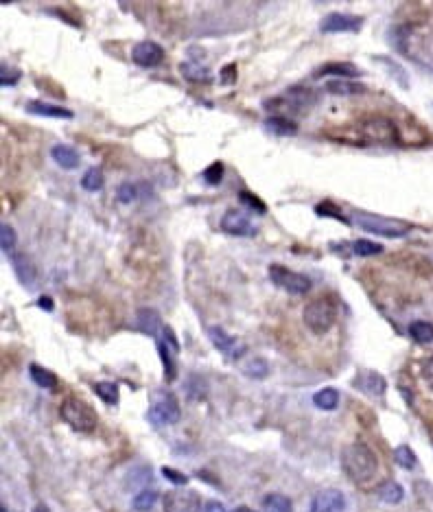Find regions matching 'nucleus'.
<instances>
[{
  "mask_svg": "<svg viewBox=\"0 0 433 512\" xmlns=\"http://www.w3.org/2000/svg\"><path fill=\"white\" fill-rule=\"evenodd\" d=\"M341 466L354 484H365L379 471V460L368 444L354 442L341 451Z\"/></svg>",
  "mask_w": 433,
  "mask_h": 512,
  "instance_id": "obj_1",
  "label": "nucleus"
},
{
  "mask_svg": "<svg viewBox=\"0 0 433 512\" xmlns=\"http://www.w3.org/2000/svg\"><path fill=\"white\" fill-rule=\"evenodd\" d=\"M337 318V305L330 296H322L311 300L302 311V320L309 331H313L315 335H324L330 327L335 324Z\"/></svg>",
  "mask_w": 433,
  "mask_h": 512,
  "instance_id": "obj_2",
  "label": "nucleus"
},
{
  "mask_svg": "<svg viewBox=\"0 0 433 512\" xmlns=\"http://www.w3.org/2000/svg\"><path fill=\"white\" fill-rule=\"evenodd\" d=\"M352 224H357L359 228H363L365 232H372L376 237H385V239H398L405 237L412 226L405 224V221H396V219H387V217H379V215H370V213H352L350 215Z\"/></svg>",
  "mask_w": 433,
  "mask_h": 512,
  "instance_id": "obj_3",
  "label": "nucleus"
},
{
  "mask_svg": "<svg viewBox=\"0 0 433 512\" xmlns=\"http://www.w3.org/2000/svg\"><path fill=\"white\" fill-rule=\"evenodd\" d=\"M60 414L64 418V422L79 431V433H90L96 427V411L86 403V400L77 398V396H68L60 407Z\"/></svg>",
  "mask_w": 433,
  "mask_h": 512,
  "instance_id": "obj_4",
  "label": "nucleus"
},
{
  "mask_svg": "<svg viewBox=\"0 0 433 512\" xmlns=\"http://www.w3.org/2000/svg\"><path fill=\"white\" fill-rule=\"evenodd\" d=\"M182 416L180 411V405H177V400L173 394L169 392H162L158 394V398L153 400L149 411H147V418L151 425L155 427H166V425H173V422H177Z\"/></svg>",
  "mask_w": 433,
  "mask_h": 512,
  "instance_id": "obj_5",
  "label": "nucleus"
},
{
  "mask_svg": "<svg viewBox=\"0 0 433 512\" xmlns=\"http://www.w3.org/2000/svg\"><path fill=\"white\" fill-rule=\"evenodd\" d=\"M270 278L276 287L285 289L287 294L293 296H304L311 292V278H306L304 274H298L287 270L285 265H272L270 267Z\"/></svg>",
  "mask_w": 433,
  "mask_h": 512,
  "instance_id": "obj_6",
  "label": "nucleus"
},
{
  "mask_svg": "<svg viewBox=\"0 0 433 512\" xmlns=\"http://www.w3.org/2000/svg\"><path fill=\"white\" fill-rule=\"evenodd\" d=\"M208 337H210V342H213V346L221 355H226L228 359H241L243 355H246V346H243L235 335H230L226 329L208 327Z\"/></svg>",
  "mask_w": 433,
  "mask_h": 512,
  "instance_id": "obj_7",
  "label": "nucleus"
},
{
  "mask_svg": "<svg viewBox=\"0 0 433 512\" xmlns=\"http://www.w3.org/2000/svg\"><path fill=\"white\" fill-rule=\"evenodd\" d=\"M221 230L232 237H257L259 228L252 224V219L241 210H228L221 217Z\"/></svg>",
  "mask_w": 433,
  "mask_h": 512,
  "instance_id": "obj_8",
  "label": "nucleus"
},
{
  "mask_svg": "<svg viewBox=\"0 0 433 512\" xmlns=\"http://www.w3.org/2000/svg\"><path fill=\"white\" fill-rule=\"evenodd\" d=\"M363 27V20L359 16L348 14H328L319 22L322 33H359Z\"/></svg>",
  "mask_w": 433,
  "mask_h": 512,
  "instance_id": "obj_9",
  "label": "nucleus"
},
{
  "mask_svg": "<svg viewBox=\"0 0 433 512\" xmlns=\"http://www.w3.org/2000/svg\"><path fill=\"white\" fill-rule=\"evenodd\" d=\"M309 512H346V497L335 488H326L313 497Z\"/></svg>",
  "mask_w": 433,
  "mask_h": 512,
  "instance_id": "obj_10",
  "label": "nucleus"
},
{
  "mask_svg": "<svg viewBox=\"0 0 433 512\" xmlns=\"http://www.w3.org/2000/svg\"><path fill=\"white\" fill-rule=\"evenodd\" d=\"M131 60H134L138 66H142V68H153V66L162 64L164 51H162L160 44L144 40V42H138L134 51H131Z\"/></svg>",
  "mask_w": 433,
  "mask_h": 512,
  "instance_id": "obj_11",
  "label": "nucleus"
},
{
  "mask_svg": "<svg viewBox=\"0 0 433 512\" xmlns=\"http://www.w3.org/2000/svg\"><path fill=\"white\" fill-rule=\"evenodd\" d=\"M164 512H199V495L195 491H173L164 497Z\"/></svg>",
  "mask_w": 433,
  "mask_h": 512,
  "instance_id": "obj_12",
  "label": "nucleus"
},
{
  "mask_svg": "<svg viewBox=\"0 0 433 512\" xmlns=\"http://www.w3.org/2000/svg\"><path fill=\"white\" fill-rule=\"evenodd\" d=\"M11 265H14V272H16L22 287L33 289L38 285V270L25 252H16L14 256H11Z\"/></svg>",
  "mask_w": 433,
  "mask_h": 512,
  "instance_id": "obj_13",
  "label": "nucleus"
},
{
  "mask_svg": "<svg viewBox=\"0 0 433 512\" xmlns=\"http://www.w3.org/2000/svg\"><path fill=\"white\" fill-rule=\"evenodd\" d=\"M363 131L376 142H394L396 140V127L390 118H372L363 125Z\"/></svg>",
  "mask_w": 433,
  "mask_h": 512,
  "instance_id": "obj_14",
  "label": "nucleus"
},
{
  "mask_svg": "<svg viewBox=\"0 0 433 512\" xmlns=\"http://www.w3.org/2000/svg\"><path fill=\"white\" fill-rule=\"evenodd\" d=\"M354 385H357L361 392L370 394V396H383L385 394V379L374 370H363L359 372V376L354 379Z\"/></svg>",
  "mask_w": 433,
  "mask_h": 512,
  "instance_id": "obj_15",
  "label": "nucleus"
},
{
  "mask_svg": "<svg viewBox=\"0 0 433 512\" xmlns=\"http://www.w3.org/2000/svg\"><path fill=\"white\" fill-rule=\"evenodd\" d=\"M51 158L57 162L62 169H66V171H73V169H77L79 166V162H81V155H79V151H77L75 147H70V144H55V147L51 149Z\"/></svg>",
  "mask_w": 433,
  "mask_h": 512,
  "instance_id": "obj_16",
  "label": "nucleus"
},
{
  "mask_svg": "<svg viewBox=\"0 0 433 512\" xmlns=\"http://www.w3.org/2000/svg\"><path fill=\"white\" fill-rule=\"evenodd\" d=\"M136 322H138V329L142 333H147V335H151V337L160 335L162 329H164L162 327V320L158 316V311H153V309H140Z\"/></svg>",
  "mask_w": 433,
  "mask_h": 512,
  "instance_id": "obj_17",
  "label": "nucleus"
},
{
  "mask_svg": "<svg viewBox=\"0 0 433 512\" xmlns=\"http://www.w3.org/2000/svg\"><path fill=\"white\" fill-rule=\"evenodd\" d=\"M27 112L38 114V116H49V118H73L75 116L70 110L53 105V103H44V101H31L27 105Z\"/></svg>",
  "mask_w": 433,
  "mask_h": 512,
  "instance_id": "obj_18",
  "label": "nucleus"
},
{
  "mask_svg": "<svg viewBox=\"0 0 433 512\" xmlns=\"http://www.w3.org/2000/svg\"><path fill=\"white\" fill-rule=\"evenodd\" d=\"M265 129L274 133V136H293V133L298 131V125L293 123V120L283 118V116H270L267 120H265Z\"/></svg>",
  "mask_w": 433,
  "mask_h": 512,
  "instance_id": "obj_19",
  "label": "nucleus"
},
{
  "mask_svg": "<svg viewBox=\"0 0 433 512\" xmlns=\"http://www.w3.org/2000/svg\"><path fill=\"white\" fill-rule=\"evenodd\" d=\"M328 75H339V77H346V79H350V77H359L361 71L357 68V66H352V64L335 62V64L322 66V68L315 73V77H328Z\"/></svg>",
  "mask_w": 433,
  "mask_h": 512,
  "instance_id": "obj_20",
  "label": "nucleus"
},
{
  "mask_svg": "<svg viewBox=\"0 0 433 512\" xmlns=\"http://www.w3.org/2000/svg\"><path fill=\"white\" fill-rule=\"evenodd\" d=\"M29 374H31L33 383H36L38 387H44V389H55V387H57V376H55L51 370L42 368V366H38V363H31Z\"/></svg>",
  "mask_w": 433,
  "mask_h": 512,
  "instance_id": "obj_21",
  "label": "nucleus"
},
{
  "mask_svg": "<svg viewBox=\"0 0 433 512\" xmlns=\"http://www.w3.org/2000/svg\"><path fill=\"white\" fill-rule=\"evenodd\" d=\"M313 403H315L317 409L332 411V409H337V405H339V392L335 387H324L313 396Z\"/></svg>",
  "mask_w": 433,
  "mask_h": 512,
  "instance_id": "obj_22",
  "label": "nucleus"
},
{
  "mask_svg": "<svg viewBox=\"0 0 433 512\" xmlns=\"http://www.w3.org/2000/svg\"><path fill=\"white\" fill-rule=\"evenodd\" d=\"M326 90L330 94H339V97H352V94H361L365 92V86L359 81H328Z\"/></svg>",
  "mask_w": 433,
  "mask_h": 512,
  "instance_id": "obj_23",
  "label": "nucleus"
},
{
  "mask_svg": "<svg viewBox=\"0 0 433 512\" xmlns=\"http://www.w3.org/2000/svg\"><path fill=\"white\" fill-rule=\"evenodd\" d=\"M409 335L418 344H431L433 342V324L425 320H416L409 324Z\"/></svg>",
  "mask_w": 433,
  "mask_h": 512,
  "instance_id": "obj_24",
  "label": "nucleus"
},
{
  "mask_svg": "<svg viewBox=\"0 0 433 512\" xmlns=\"http://www.w3.org/2000/svg\"><path fill=\"white\" fill-rule=\"evenodd\" d=\"M379 499L381 502H385V504H401L403 502V497H405V491H403V486L401 484H396V482H385V484H381L379 486Z\"/></svg>",
  "mask_w": 433,
  "mask_h": 512,
  "instance_id": "obj_25",
  "label": "nucleus"
},
{
  "mask_svg": "<svg viewBox=\"0 0 433 512\" xmlns=\"http://www.w3.org/2000/svg\"><path fill=\"white\" fill-rule=\"evenodd\" d=\"M263 510L265 512H291V499L280 495V493H270L263 499Z\"/></svg>",
  "mask_w": 433,
  "mask_h": 512,
  "instance_id": "obj_26",
  "label": "nucleus"
},
{
  "mask_svg": "<svg viewBox=\"0 0 433 512\" xmlns=\"http://www.w3.org/2000/svg\"><path fill=\"white\" fill-rule=\"evenodd\" d=\"M182 75L188 81H208L210 68H206V66H202V64H195V62H186V64H182Z\"/></svg>",
  "mask_w": 433,
  "mask_h": 512,
  "instance_id": "obj_27",
  "label": "nucleus"
},
{
  "mask_svg": "<svg viewBox=\"0 0 433 512\" xmlns=\"http://www.w3.org/2000/svg\"><path fill=\"white\" fill-rule=\"evenodd\" d=\"M158 353L162 357V363H164V376L166 381H173L177 376V368H175V361H173V350L166 346L164 342H158Z\"/></svg>",
  "mask_w": 433,
  "mask_h": 512,
  "instance_id": "obj_28",
  "label": "nucleus"
},
{
  "mask_svg": "<svg viewBox=\"0 0 433 512\" xmlns=\"http://www.w3.org/2000/svg\"><path fill=\"white\" fill-rule=\"evenodd\" d=\"M81 186L86 188V191L90 193H96L103 188V173L96 169V166H92V169H88L81 177Z\"/></svg>",
  "mask_w": 433,
  "mask_h": 512,
  "instance_id": "obj_29",
  "label": "nucleus"
},
{
  "mask_svg": "<svg viewBox=\"0 0 433 512\" xmlns=\"http://www.w3.org/2000/svg\"><path fill=\"white\" fill-rule=\"evenodd\" d=\"M94 392L99 394V398H103L107 405H116L118 403V385L112 381H101L94 385Z\"/></svg>",
  "mask_w": 433,
  "mask_h": 512,
  "instance_id": "obj_30",
  "label": "nucleus"
},
{
  "mask_svg": "<svg viewBox=\"0 0 433 512\" xmlns=\"http://www.w3.org/2000/svg\"><path fill=\"white\" fill-rule=\"evenodd\" d=\"M155 502H158V493L151 491V488H144V491H138V495L134 497V510L138 512H149Z\"/></svg>",
  "mask_w": 433,
  "mask_h": 512,
  "instance_id": "obj_31",
  "label": "nucleus"
},
{
  "mask_svg": "<svg viewBox=\"0 0 433 512\" xmlns=\"http://www.w3.org/2000/svg\"><path fill=\"white\" fill-rule=\"evenodd\" d=\"M376 62H383L385 66H390V68H387V73H390L403 88H409V77H407V73L403 71V66H401V64L394 62L392 57H376Z\"/></svg>",
  "mask_w": 433,
  "mask_h": 512,
  "instance_id": "obj_32",
  "label": "nucleus"
},
{
  "mask_svg": "<svg viewBox=\"0 0 433 512\" xmlns=\"http://www.w3.org/2000/svg\"><path fill=\"white\" fill-rule=\"evenodd\" d=\"M243 372H246L248 376H252V379H265V376L270 374V366L265 359L257 357L246 363V368H243Z\"/></svg>",
  "mask_w": 433,
  "mask_h": 512,
  "instance_id": "obj_33",
  "label": "nucleus"
},
{
  "mask_svg": "<svg viewBox=\"0 0 433 512\" xmlns=\"http://www.w3.org/2000/svg\"><path fill=\"white\" fill-rule=\"evenodd\" d=\"M352 252L357 256H376L383 252V246L381 243H374V241H368V239H359L352 243Z\"/></svg>",
  "mask_w": 433,
  "mask_h": 512,
  "instance_id": "obj_34",
  "label": "nucleus"
},
{
  "mask_svg": "<svg viewBox=\"0 0 433 512\" xmlns=\"http://www.w3.org/2000/svg\"><path fill=\"white\" fill-rule=\"evenodd\" d=\"M151 482V471L149 469H134L127 475V488L129 491H136V488H142Z\"/></svg>",
  "mask_w": 433,
  "mask_h": 512,
  "instance_id": "obj_35",
  "label": "nucleus"
},
{
  "mask_svg": "<svg viewBox=\"0 0 433 512\" xmlns=\"http://www.w3.org/2000/svg\"><path fill=\"white\" fill-rule=\"evenodd\" d=\"M239 202L243 204V208H250V210H254V213H259V215L267 213V206H265V202H261V199L257 195H252L250 191H241L239 193Z\"/></svg>",
  "mask_w": 433,
  "mask_h": 512,
  "instance_id": "obj_36",
  "label": "nucleus"
},
{
  "mask_svg": "<svg viewBox=\"0 0 433 512\" xmlns=\"http://www.w3.org/2000/svg\"><path fill=\"white\" fill-rule=\"evenodd\" d=\"M394 460L398 466H403V469H414L416 466V453L407 447V444H401L396 451H394Z\"/></svg>",
  "mask_w": 433,
  "mask_h": 512,
  "instance_id": "obj_37",
  "label": "nucleus"
},
{
  "mask_svg": "<svg viewBox=\"0 0 433 512\" xmlns=\"http://www.w3.org/2000/svg\"><path fill=\"white\" fill-rule=\"evenodd\" d=\"M16 241H18V235H16L14 228H11L9 224L0 226V248H3V252H9L16 246Z\"/></svg>",
  "mask_w": 433,
  "mask_h": 512,
  "instance_id": "obj_38",
  "label": "nucleus"
},
{
  "mask_svg": "<svg viewBox=\"0 0 433 512\" xmlns=\"http://www.w3.org/2000/svg\"><path fill=\"white\" fill-rule=\"evenodd\" d=\"M204 180L210 186H217L221 180H224V164H221V162H213V164H210L208 169L204 171Z\"/></svg>",
  "mask_w": 433,
  "mask_h": 512,
  "instance_id": "obj_39",
  "label": "nucleus"
},
{
  "mask_svg": "<svg viewBox=\"0 0 433 512\" xmlns=\"http://www.w3.org/2000/svg\"><path fill=\"white\" fill-rule=\"evenodd\" d=\"M136 195H138V191H136V186H134V184H120V186H118V193H116V197H118V202H120V204L134 202Z\"/></svg>",
  "mask_w": 433,
  "mask_h": 512,
  "instance_id": "obj_40",
  "label": "nucleus"
},
{
  "mask_svg": "<svg viewBox=\"0 0 433 512\" xmlns=\"http://www.w3.org/2000/svg\"><path fill=\"white\" fill-rule=\"evenodd\" d=\"M20 81V71H9L7 66L0 68V84L3 86H16Z\"/></svg>",
  "mask_w": 433,
  "mask_h": 512,
  "instance_id": "obj_41",
  "label": "nucleus"
},
{
  "mask_svg": "<svg viewBox=\"0 0 433 512\" xmlns=\"http://www.w3.org/2000/svg\"><path fill=\"white\" fill-rule=\"evenodd\" d=\"M162 475H164L169 482L177 484V486H184V484L188 482V477H186V475H182L180 471H175V469H169V466H164V469H162Z\"/></svg>",
  "mask_w": 433,
  "mask_h": 512,
  "instance_id": "obj_42",
  "label": "nucleus"
},
{
  "mask_svg": "<svg viewBox=\"0 0 433 512\" xmlns=\"http://www.w3.org/2000/svg\"><path fill=\"white\" fill-rule=\"evenodd\" d=\"M160 342H164L166 346H169L173 353L180 350V344H177V337L173 335V331H171L169 327H164V329H162V340H160Z\"/></svg>",
  "mask_w": 433,
  "mask_h": 512,
  "instance_id": "obj_43",
  "label": "nucleus"
},
{
  "mask_svg": "<svg viewBox=\"0 0 433 512\" xmlns=\"http://www.w3.org/2000/svg\"><path fill=\"white\" fill-rule=\"evenodd\" d=\"M423 376H425V381L429 383V387L433 389V357H429V359L425 361V366H423Z\"/></svg>",
  "mask_w": 433,
  "mask_h": 512,
  "instance_id": "obj_44",
  "label": "nucleus"
},
{
  "mask_svg": "<svg viewBox=\"0 0 433 512\" xmlns=\"http://www.w3.org/2000/svg\"><path fill=\"white\" fill-rule=\"evenodd\" d=\"M221 79H224V84H235V79H237V68H235V66H226V68L221 71Z\"/></svg>",
  "mask_w": 433,
  "mask_h": 512,
  "instance_id": "obj_45",
  "label": "nucleus"
},
{
  "mask_svg": "<svg viewBox=\"0 0 433 512\" xmlns=\"http://www.w3.org/2000/svg\"><path fill=\"white\" fill-rule=\"evenodd\" d=\"M202 512H226V508H224V504H219V502H208Z\"/></svg>",
  "mask_w": 433,
  "mask_h": 512,
  "instance_id": "obj_46",
  "label": "nucleus"
},
{
  "mask_svg": "<svg viewBox=\"0 0 433 512\" xmlns=\"http://www.w3.org/2000/svg\"><path fill=\"white\" fill-rule=\"evenodd\" d=\"M38 305H40L42 309H47V311H53V307H55L51 298H40V303H38Z\"/></svg>",
  "mask_w": 433,
  "mask_h": 512,
  "instance_id": "obj_47",
  "label": "nucleus"
},
{
  "mask_svg": "<svg viewBox=\"0 0 433 512\" xmlns=\"http://www.w3.org/2000/svg\"><path fill=\"white\" fill-rule=\"evenodd\" d=\"M33 512H51V510H49L47 506H42V504H40V506H36V508H33Z\"/></svg>",
  "mask_w": 433,
  "mask_h": 512,
  "instance_id": "obj_48",
  "label": "nucleus"
},
{
  "mask_svg": "<svg viewBox=\"0 0 433 512\" xmlns=\"http://www.w3.org/2000/svg\"><path fill=\"white\" fill-rule=\"evenodd\" d=\"M235 512H254V510H250V508H246V506H243V508H237Z\"/></svg>",
  "mask_w": 433,
  "mask_h": 512,
  "instance_id": "obj_49",
  "label": "nucleus"
}]
</instances>
